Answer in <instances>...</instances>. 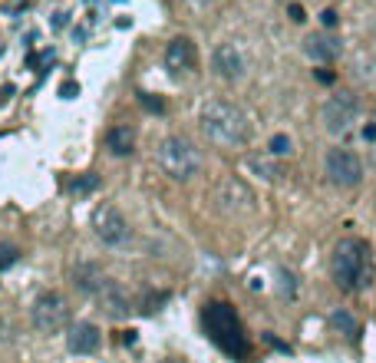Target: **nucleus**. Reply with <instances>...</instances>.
<instances>
[{
  "label": "nucleus",
  "instance_id": "obj_1",
  "mask_svg": "<svg viewBox=\"0 0 376 363\" xmlns=\"http://www.w3.org/2000/svg\"><path fill=\"white\" fill-rule=\"evenodd\" d=\"M198 122H202V132L215 146H225V149H238L251 139V126H247V116L235 103L228 99H208L198 113Z\"/></svg>",
  "mask_w": 376,
  "mask_h": 363
},
{
  "label": "nucleus",
  "instance_id": "obj_2",
  "mask_svg": "<svg viewBox=\"0 0 376 363\" xmlns=\"http://www.w3.org/2000/svg\"><path fill=\"white\" fill-rule=\"evenodd\" d=\"M330 278L340 291H363L373 281V257L360 238H340L330 255Z\"/></svg>",
  "mask_w": 376,
  "mask_h": 363
},
{
  "label": "nucleus",
  "instance_id": "obj_3",
  "mask_svg": "<svg viewBox=\"0 0 376 363\" xmlns=\"http://www.w3.org/2000/svg\"><path fill=\"white\" fill-rule=\"evenodd\" d=\"M205 331H208V337L221 347L225 353H231V357H247V337H245V327H241V321H238V314L231 304H225V300H215V304H208L205 307Z\"/></svg>",
  "mask_w": 376,
  "mask_h": 363
},
{
  "label": "nucleus",
  "instance_id": "obj_4",
  "mask_svg": "<svg viewBox=\"0 0 376 363\" xmlns=\"http://www.w3.org/2000/svg\"><path fill=\"white\" fill-rule=\"evenodd\" d=\"M159 165L172 182H188L202 172V152L185 136H169L159 146Z\"/></svg>",
  "mask_w": 376,
  "mask_h": 363
},
{
  "label": "nucleus",
  "instance_id": "obj_5",
  "mask_svg": "<svg viewBox=\"0 0 376 363\" xmlns=\"http://www.w3.org/2000/svg\"><path fill=\"white\" fill-rule=\"evenodd\" d=\"M30 314H33V327L40 333H60L66 324H70V300H66L63 294L50 291V294H40V298H37Z\"/></svg>",
  "mask_w": 376,
  "mask_h": 363
},
{
  "label": "nucleus",
  "instance_id": "obj_6",
  "mask_svg": "<svg viewBox=\"0 0 376 363\" xmlns=\"http://www.w3.org/2000/svg\"><path fill=\"white\" fill-rule=\"evenodd\" d=\"M323 172H327V179H330L337 189H354V185H360V179H363V162L350 149H330L327 159H323Z\"/></svg>",
  "mask_w": 376,
  "mask_h": 363
},
{
  "label": "nucleus",
  "instance_id": "obj_7",
  "mask_svg": "<svg viewBox=\"0 0 376 363\" xmlns=\"http://www.w3.org/2000/svg\"><path fill=\"white\" fill-rule=\"evenodd\" d=\"M93 231H96L106 245L112 248H122L132 241V228L129 222L122 218V212L119 208H112V205H99L96 212H93Z\"/></svg>",
  "mask_w": 376,
  "mask_h": 363
},
{
  "label": "nucleus",
  "instance_id": "obj_8",
  "mask_svg": "<svg viewBox=\"0 0 376 363\" xmlns=\"http://www.w3.org/2000/svg\"><path fill=\"white\" fill-rule=\"evenodd\" d=\"M356 116H360V103H356L354 93H337L323 106V126H327L330 136H346L354 129Z\"/></svg>",
  "mask_w": 376,
  "mask_h": 363
},
{
  "label": "nucleus",
  "instance_id": "obj_9",
  "mask_svg": "<svg viewBox=\"0 0 376 363\" xmlns=\"http://www.w3.org/2000/svg\"><path fill=\"white\" fill-rule=\"evenodd\" d=\"M215 202H218V208H221V212L241 215V212H251V208H254V195H251V189H247L245 182L225 179L221 185H218Z\"/></svg>",
  "mask_w": 376,
  "mask_h": 363
},
{
  "label": "nucleus",
  "instance_id": "obj_10",
  "mask_svg": "<svg viewBox=\"0 0 376 363\" xmlns=\"http://www.w3.org/2000/svg\"><path fill=\"white\" fill-rule=\"evenodd\" d=\"M212 66H215V73L221 76V79H241L247 70V60L235 43H221V46H215V53H212Z\"/></svg>",
  "mask_w": 376,
  "mask_h": 363
},
{
  "label": "nucleus",
  "instance_id": "obj_11",
  "mask_svg": "<svg viewBox=\"0 0 376 363\" xmlns=\"http://www.w3.org/2000/svg\"><path fill=\"white\" fill-rule=\"evenodd\" d=\"M96 304H99V310H106L109 317H126L129 314V291L122 288L119 281H109L106 278V284L96 291Z\"/></svg>",
  "mask_w": 376,
  "mask_h": 363
},
{
  "label": "nucleus",
  "instance_id": "obj_12",
  "mask_svg": "<svg viewBox=\"0 0 376 363\" xmlns=\"http://www.w3.org/2000/svg\"><path fill=\"white\" fill-rule=\"evenodd\" d=\"M198 63V53H195V43L188 37H175L169 46H165V66L172 73H188Z\"/></svg>",
  "mask_w": 376,
  "mask_h": 363
},
{
  "label": "nucleus",
  "instance_id": "obj_13",
  "mask_svg": "<svg viewBox=\"0 0 376 363\" xmlns=\"http://www.w3.org/2000/svg\"><path fill=\"white\" fill-rule=\"evenodd\" d=\"M340 40L333 37V33H311L307 37V43H304V53L311 56V60H317V63H333L337 56H340Z\"/></svg>",
  "mask_w": 376,
  "mask_h": 363
},
{
  "label": "nucleus",
  "instance_id": "obj_14",
  "mask_svg": "<svg viewBox=\"0 0 376 363\" xmlns=\"http://www.w3.org/2000/svg\"><path fill=\"white\" fill-rule=\"evenodd\" d=\"M66 347L73 353H93L99 347V327L96 324H73L66 333Z\"/></svg>",
  "mask_w": 376,
  "mask_h": 363
},
{
  "label": "nucleus",
  "instance_id": "obj_15",
  "mask_svg": "<svg viewBox=\"0 0 376 363\" xmlns=\"http://www.w3.org/2000/svg\"><path fill=\"white\" fill-rule=\"evenodd\" d=\"M106 284V274H103V267L99 265H89V261H83V265L73 267V288L83 291V294H93L96 298V291Z\"/></svg>",
  "mask_w": 376,
  "mask_h": 363
},
{
  "label": "nucleus",
  "instance_id": "obj_16",
  "mask_svg": "<svg viewBox=\"0 0 376 363\" xmlns=\"http://www.w3.org/2000/svg\"><path fill=\"white\" fill-rule=\"evenodd\" d=\"M106 146L112 155H129L132 146H136V139H132V129L126 126H116V129H109L106 132Z\"/></svg>",
  "mask_w": 376,
  "mask_h": 363
},
{
  "label": "nucleus",
  "instance_id": "obj_17",
  "mask_svg": "<svg viewBox=\"0 0 376 363\" xmlns=\"http://www.w3.org/2000/svg\"><path fill=\"white\" fill-rule=\"evenodd\" d=\"M96 189H99V175H93V172L76 175V179L70 182V195H73V198H86V195H93Z\"/></svg>",
  "mask_w": 376,
  "mask_h": 363
},
{
  "label": "nucleus",
  "instance_id": "obj_18",
  "mask_svg": "<svg viewBox=\"0 0 376 363\" xmlns=\"http://www.w3.org/2000/svg\"><path fill=\"white\" fill-rule=\"evenodd\" d=\"M327 324H330L333 331H340L344 337H354V333H356V321H354V314H346V310H333L330 317H327Z\"/></svg>",
  "mask_w": 376,
  "mask_h": 363
},
{
  "label": "nucleus",
  "instance_id": "obj_19",
  "mask_svg": "<svg viewBox=\"0 0 376 363\" xmlns=\"http://www.w3.org/2000/svg\"><path fill=\"white\" fill-rule=\"evenodd\" d=\"M251 169L258 172L261 179H268V182H278L280 175H284V169H280L278 162H268V159H251Z\"/></svg>",
  "mask_w": 376,
  "mask_h": 363
},
{
  "label": "nucleus",
  "instance_id": "obj_20",
  "mask_svg": "<svg viewBox=\"0 0 376 363\" xmlns=\"http://www.w3.org/2000/svg\"><path fill=\"white\" fill-rule=\"evenodd\" d=\"M17 257H20V248L17 245H0V271L13 267L17 265Z\"/></svg>",
  "mask_w": 376,
  "mask_h": 363
},
{
  "label": "nucleus",
  "instance_id": "obj_21",
  "mask_svg": "<svg viewBox=\"0 0 376 363\" xmlns=\"http://www.w3.org/2000/svg\"><path fill=\"white\" fill-rule=\"evenodd\" d=\"M165 300H169V294H165V291H159V294H149V298L142 300L139 310H142V314H155V310H159Z\"/></svg>",
  "mask_w": 376,
  "mask_h": 363
},
{
  "label": "nucleus",
  "instance_id": "obj_22",
  "mask_svg": "<svg viewBox=\"0 0 376 363\" xmlns=\"http://www.w3.org/2000/svg\"><path fill=\"white\" fill-rule=\"evenodd\" d=\"M268 152L271 155H278V159L280 155H290V139L287 136H274V139L268 142Z\"/></svg>",
  "mask_w": 376,
  "mask_h": 363
},
{
  "label": "nucleus",
  "instance_id": "obj_23",
  "mask_svg": "<svg viewBox=\"0 0 376 363\" xmlns=\"http://www.w3.org/2000/svg\"><path fill=\"white\" fill-rule=\"evenodd\" d=\"M139 103H142L145 109H149V113H162V109H165V103H162L159 96H149V93H142Z\"/></svg>",
  "mask_w": 376,
  "mask_h": 363
},
{
  "label": "nucleus",
  "instance_id": "obj_24",
  "mask_svg": "<svg viewBox=\"0 0 376 363\" xmlns=\"http://www.w3.org/2000/svg\"><path fill=\"white\" fill-rule=\"evenodd\" d=\"M60 96H63V99H73V96H79V83H73V79H66V83L60 86Z\"/></svg>",
  "mask_w": 376,
  "mask_h": 363
},
{
  "label": "nucleus",
  "instance_id": "obj_25",
  "mask_svg": "<svg viewBox=\"0 0 376 363\" xmlns=\"http://www.w3.org/2000/svg\"><path fill=\"white\" fill-rule=\"evenodd\" d=\"M320 23H323V30L337 27V13H333V11H323V13H320Z\"/></svg>",
  "mask_w": 376,
  "mask_h": 363
},
{
  "label": "nucleus",
  "instance_id": "obj_26",
  "mask_svg": "<svg viewBox=\"0 0 376 363\" xmlns=\"http://www.w3.org/2000/svg\"><path fill=\"white\" fill-rule=\"evenodd\" d=\"M290 20H294V23H304V20H307V17H304V7L290 4Z\"/></svg>",
  "mask_w": 376,
  "mask_h": 363
},
{
  "label": "nucleus",
  "instance_id": "obj_27",
  "mask_svg": "<svg viewBox=\"0 0 376 363\" xmlns=\"http://www.w3.org/2000/svg\"><path fill=\"white\" fill-rule=\"evenodd\" d=\"M317 79H320V83H333V79H337V76H333V70H317Z\"/></svg>",
  "mask_w": 376,
  "mask_h": 363
},
{
  "label": "nucleus",
  "instance_id": "obj_28",
  "mask_svg": "<svg viewBox=\"0 0 376 363\" xmlns=\"http://www.w3.org/2000/svg\"><path fill=\"white\" fill-rule=\"evenodd\" d=\"M363 139H366V142H373V139H376V122H370V126L363 129Z\"/></svg>",
  "mask_w": 376,
  "mask_h": 363
},
{
  "label": "nucleus",
  "instance_id": "obj_29",
  "mask_svg": "<svg viewBox=\"0 0 376 363\" xmlns=\"http://www.w3.org/2000/svg\"><path fill=\"white\" fill-rule=\"evenodd\" d=\"M53 27H66V13H56V17H53Z\"/></svg>",
  "mask_w": 376,
  "mask_h": 363
},
{
  "label": "nucleus",
  "instance_id": "obj_30",
  "mask_svg": "<svg viewBox=\"0 0 376 363\" xmlns=\"http://www.w3.org/2000/svg\"><path fill=\"white\" fill-rule=\"evenodd\" d=\"M89 4H93V0H89Z\"/></svg>",
  "mask_w": 376,
  "mask_h": 363
}]
</instances>
